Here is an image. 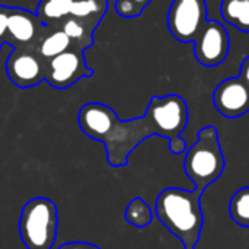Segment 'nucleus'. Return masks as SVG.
<instances>
[{"label":"nucleus","mask_w":249,"mask_h":249,"mask_svg":"<svg viewBox=\"0 0 249 249\" xmlns=\"http://www.w3.org/2000/svg\"><path fill=\"white\" fill-rule=\"evenodd\" d=\"M77 124L85 136L105 146L107 160L114 168L127 166L130 155L146 139L160 137L158 121L149 108L143 117L123 121L111 107L88 102L79 109Z\"/></svg>","instance_id":"obj_1"},{"label":"nucleus","mask_w":249,"mask_h":249,"mask_svg":"<svg viewBox=\"0 0 249 249\" xmlns=\"http://www.w3.org/2000/svg\"><path fill=\"white\" fill-rule=\"evenodd\" d=\"M203 188L182 190V188H165L156 198L155 213L162 225L178 238L184 249H196L204 216L201 210L200 198L203 196Z\"/></svg>","instance_id":"obj_2"},{"label":"nucleus","mask_w":249,"mask_h":249,"mask_svg":"<svg viewBox=\"0 0 249 249\" xmlns=\"http://www.w3.org/2000/svg\"><path fill=\"white\" fill-rule=\"evenodd\" d=\"M226 160L222 152L219 131L213 125H207L198 131L196 144L188 147L184 162L187 177L196 188L206 190L216 182L225 172Z\"/></svg>","instance_id":"obj_3"},{"label":"nucleus","mask_w":249,"mask_h":249,"mask_svg":"<svg viewBox=\"0 0 249 249\" xmlns=\"http://www.w3.org/2000/svg\"><path fill=\"white\" fill-rule=\"evenodd\" d=\"M57 206L47 197L29 200L19 217V236L26 249H51L57 239Z\"/></svg>","instance_id":"obj_4"},{"label":"nucleus","mask_w":249,"mask_h":249,"mask_svg":"<svg viewBox=\"0 0 249 249\" xmlns=\"http://www.w3.org/2000/svg\"><path fill=\"white\" fill-rule=\"evenodd\" d=\"M47 60L38 53L36 47H15L6 60V73L9 80L28 89L45 80Z\"/></svg>","instance_id":"obj_5"},{"label":"nucleus","mask_w":249,"mask_h":249,"mask_svg":"<svg viewBox=\"0 0 249 249\" xmlns=\"http://www.w3.org/2000/svg\"><path fill=\"white\" fill-rule=\"evenodd\" d=\"M206 22V0H172L168 12V28L175 39L193 42Z\"/></svg>","instance_id":"obj_6"},{"label":"nucleus","mask_w":249,"mask_h":249,"mask_svg":"<svg viewBox=\"0 0 249 249\" xmlns=\"http://www.w3.org/2000/svg\"><path fill=\"white\" fill-rule=\"evenodd\" d=\"M93 70L88 67L85 51L70 48L47 61L45 80L54 89H67L83 77H92Z\"/></svg>","instance_id":"obj_7"},{"label":"nucleus","mask_w":249,"mask_h":249,"mask_svg":"<svg viewBox=\"0 0 249 249\" xmlns=\"http://www.w3.org/2000/svg\"><path fill=\"white\" fill-rule=\"evenodd\" d=\"M193 42L196 58L201 66L216 67L229 55L231 38L225 25L219 20H207Z\"/></svg>","instance_id":"obj_8"},{"label":"nucleus","mask_w":249,"mask_h":249,"mask_svg":"<svg viewBox=\"0 0 249 249\" xmlns=\"http://www.w3.org/2000/svg\"><path fill=\"white\" fill-rule=\"evenodd\" d=\"M159 130L160 137L168 140L181 136L188 124V105L179 95L171 93L165 96H153L149 102Z\"/></svg>","instance_id":"obj_9"},{"label":"nucleus","mask_w":249,"mask_h":249,"mask_svg":"<svg viewBox=\"0 0 249 249\" xmlns=\"http://www.w3.org/2000/svg\"><path fill=\"white\" fill-rule=\"evenodd\" d=\"M51 26L41 22L36 13L22 7H9L6 42L15 47H36Z\"/></svg>","instance_id":"obj_10"},{"label":"nucleus","mask_w":249,"mask_h":249,"mask_svg":"<svg viewBox=\"0 0 249 249\" xmlns=\"http://www.w3.org/2000/svg\"><path fill=\"white\" fill-rule=\"evenodd\" d=\"M212 99L214 108L226 118H239L249 112V86L239 76L220 82Z\"/></svg>","instance_id":"obj_11"},{"label":"nucleus","mask_w":249,"mask_h":249,"mask_svg":"<svg viewBox=\"0 0 249 249\" xmlns=\"http://www.w3.org/2000/svg\"><path fill=\"white\" fill-rule=\"evenodd\" d=\"M58 28L63 29L64 34L70 38L73 48L86 51L93 45V32L98 28V23L69 16L61 23H58Z\"/></svg>","instance_id":"obj_12"},{"label":"nucleus","mask_w":249,"mask_h":249,"mask_svg":"<svg viewBox=\"0 0 249 249\" xmlns=\"http://www.w3.org/2000/svg\"><path fill=\"white\" fill-rule=\"evenodd\" d=\"M73 0H39L36 16L47 26H58L66 18L70 16Z\"/></svg>","instance_id":"obj_13"},{"label":"nucleus","mask_w":249,"mask_h":249,"mask_svg":"<svg viewBox=\"0 0 249 249\" xmlns=\"http://www.w3.org/2000/svg\"><path fill=\"white\" fill-rule=\"evenodd\" d=\"M220 13L233 28L249 32V0H222Z\"/></svg>","instance_id":"obj_14"},{"label":"nucleus","mask_w":249,"mask_h":249,"mask_svg":"<svg viewBox=\"0 0 249 249\" xmlns=\"http://www.w3.org/2000/svg\"><path fill=\"white\" fill-rule=\"evenodd\" d=\"M73 48L70 38L58 26H51L50 32L41 39L38 45V53L48 61L50 58Z\"/></svg>","instance_id":"obj_15"},{"label":"nucleus","mask_w":249,"mask_h":249,"mask_svg":"<svg viewBox=\"0 0 249 249\" xmlns=\"http://www.w3.org/2000/svg\"><path fill=\"white\" fill-rule=\"evenodd\" d=\"M108 0H73L70 16L101 23L108 12Z\"/></svg>","instance_id":"obj_16"},{"label":"nucleus","mask_w":249,"mask_h":249,"mask_svg":"<svg viewBox=\"0 0 249 249\" xmlns=\"http://www.w3.org/2000/svg\"><path fill=\"white\" fill-rule=\"evenodd\" d=\"M124 219L134 228L144 229L146 226H149L152 223L153 213H152V209L149 207V204L142 197H136L128 203L125 213H124Z\"/></svg>","instance_id":"obj_17"},{"label":"nucleus","mask_w":249,"mask_h":249,"mask_svg":"<svg viewBox=\"0 0 249 249\" xmlns=\"http://www.w3.org/2000/svg\"><path fill=\"white\" fill-rule=\"evenodd\" d=\"M229 213L236 225L249 229V187L238 190L232 196L229 203Z\"/></svg>","instance_id":"obj_18"},{"label":"nucleus","mask_w":249,"mask_h":249,"mask_svg":"<svg viewBox=\"0 0 249 249\" xmlns=\"http://www.w3.org/2000/svg\"><path fill=\"white\" fill-rule=\"evenodd\" d=\"M152 0H115V12L123 18H137Z\"/></svg>","instance_id":"obj_19"},{"label":"nucleus","mask_w":249,"mask_h":249,"mask_svg":"<svg viewBox=\"0 0 249 249\" xmlns=\"http://www.w3.org/2000/svg\"><path fill=\"white\" fill-rule=\"evenodd\" d=\"M169 150L174 155H182L188 150V144L181 136H177L169 140Z\"/></svg>","instance_id":"obj_20"},{"label":"nucleus","mask_w":249,"mask_h":249,"mask_svg":"<svg viewBox=\"0 0 249 249\" xmlns=\"http://www.w3.org/2000/svg\"><path fill=\"white\" fill-rule=\"evenodd\" d=\"M7 16L9 7L0 4V44H6V34H7Z\"/></svg>","instance_id":"obj_21"},{"label":"nucleus","mask_w":249,"mask_h":249,"mask_svg":"<svg viewBox=\"0 0 249 249\" xmlns=\"http://www.w3.org/2000/svg\"><path fill=\"white\" fill-rule=\"evenodd\" d=\"M58 249H101L98 245L89 244V242H67L63 244Z\"/></svg>","instance_id":"obj_22"},{"label":"nucleus","mask_w":249,"mask_h":249,"mask_svg":"<svg viewBox=\"0 0 249 249\" xmlns=\"http://www.w3.org/2000/svg\"><path fill=\"white\" fill-rule=\"evenodd\" d=\"M239 77L247 83L249 86V55L242 61V66H241V74Z\"/></svg>","instance_id":"obj_23"},{"label":"nucleus","mask_w":249,"mask_h":249,"mask_svg":"<svg viewBox=\"0 0 249 249\" xmlns=\"http://www.w3.org/2000/svg\"><path fill=\"white\" fill-rule=\"evenodd\" d=\"M0 48H1V44H0Z\"/></svg>","instance_id":"obj_24"}]
</instances>
